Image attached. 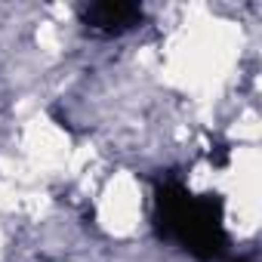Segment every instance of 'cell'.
<instances>
[{"instance_id": "7a4b0ae2", "label": "cell", "mask_w": 262, "mask_h": 262, "mask_svg": "<svg viewBox=\"0 0 262 262\" xmlns=\"http://www.w3.org/2000/svg\"><path fill=\"white\" fill-rule=\"evenodd\" d=\"M145 19L139 4H120V0H102V4H86L80 7V22L93 31V34H123L133 31L139 22Z\"/></svg>"}, {"instance_id": "3957f363", "label": "cell", "mask_w": 262, "mask_h": 262, "mask_svg": "<svg viewBox=\"0 0 262 262\" xmlns=\"http://www.w3.org/2000/svg\"><path fill=\"white\" fill-rule=\"evenodd\" d=\"M228 262H250V259H244V256H241V259H228Z\"/></svg>"}, {"instance_id": "6da1fadb", "label": "cell", "mask_w": 262, "mask_h": 262, "mask_svg": "<svg viewBox=\"0 0 262 262\" xmlns=\"http://www.w3.org/2000/svg\"><path fill=\"white\" fill-rule=\"evenodd\" d=\"M155 228L164 241L179 244L204 262L222 259L228 247L222 201L216 194H191L176 176H164L155 185Z\"/></svg>"}]
</instances>
